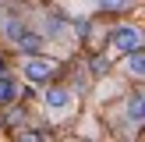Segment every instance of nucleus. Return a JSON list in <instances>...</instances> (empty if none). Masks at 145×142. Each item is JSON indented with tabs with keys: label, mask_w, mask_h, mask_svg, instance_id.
Instances as JSON below:
<instances>
[{
	"label": "nucleus",
	"mask_w": 145,
	"mask_h": 142,
	"mask_svg": "<svg viewBox=\"0 0 145 142\" xmlns=\"http://www.w3.org/2000/svg\"><path fill=\"white\" fill-rule=\"evenodd\" d=\"M4 32H7V39H11L21 53H28V57H35L42 46H46V36L35 32V28H28V25H21V21H7Z\"/></svg>",
	"instance_id": "1"
},
{
	"label": "nucleus",
	"mask_w": 145,
	"mask_h": 142,
	"mask_svg": "<svg viewBox=\"0 0 145 142\" xmlns=\"http://www.w3.org/2000/svg\"><path fill=\"white\" fill-rule=\"evenodd\" d=\"M21 71H25V78L28 82H35V85H42V82H50V78L57 75V60H50V57H25V64H21Z\"/></svg>",
	"instance_id": "2"
},
{
	"label": "nucleus",
	"mask_w": 145,
	"mask_h": 142,
	"mask_svg": "<svg viewBox=\"0 0 145 142\" xmlns=\"http://www.w3.org/2000/svg\"><path fill=\"white\" fill-rule=\"evenodd\" d=\"M110 46L117 53H135V50H142V32L135 25H120L110 32Z\"/></svg>",
	"instance_id": "3"
},
{
	"label": "nucleus",
	"mask_w": 145,
	"mask_h": 142,
	"mask_svg": "<svg viewBox=\"0 0 145 142\" xmlns=\"http://www.w3.org/2000/svg\"><path fill=\"white\" fill-rule=\"evenodd\" d=\"M42 106H46L53 117H60V114H67L71 106H74V99H71L67 89H46V96H42Z\"/></svg>",
	"instance_id": "4"
},
{
	"label": "nucleus",
	"mask_w": 145,
	"mask_h": 142,
	"mask_svg": "<svg viewBox=\"0 0 145 142\" xmlns=\"http://www.w3.org/2000/svg\"><path fill=\"white\" fill-rule=\"evenodd\" d=\"M124 117H127V124H131V128L145 124V92L127 96V103H124Z\"/></svg>",
	"instance_id": "5"
},
{
	"label": "nucleus",
	"mask_w": 145,
	"mask_h": 142,
	"mask_svg": "<svg viewBox=\"0 0 145 142\" xmlns=\"http://www.w3.org/2000/svg\"><path fill=\"white\" fill-rule=\"evenodd\" d=\"M14 99H18V82L11 75H0V106L14 103Z\"/></svg>",
	"instance_id": "6"
},
{
	"label": "nucleus",
	"mask_w": 145,
	"mask_h": 142,
	"mask_svg": "<svg viewBox=\"0 0 145 142\" xmlns=\"http://www.w3.org/2000/svg\"><path fill=\"white\" fill-rule=\"evenodd\" d=\"M127 71H131V75H138V78H145V50L127 53Z\"/></svg>",
	"instance_id": "7"
},
{
	"label": "nucleus",
	"mask_w": 145,
	"mask_h": 142,
	"mask_svg": "<svg viewBox=\"0 0 145 142\" xmlns=\"http://www.w3.org/2000/svg\"><path fill=\"white\" fill-rule=\"evenodd\" d=\"M96 7H103V11H124V7H131V0H96Z\"/></svg>",
	"instance_id": "8"
},
{
	"label": "nucleus",
	"mask_w": 145,
	"mask_h": 142,
	"mask_svg": "<svg viewBox=\"0 0 145 142\" xmlns=\"http://www.w3.org/2000/svg\"><path fill=\"white\" fill-rule=\"evenodd\" d=\"M21 142H42V139H39V135H25Z\"/></svg>",
	"instance_id": "9"
}]
</instances>
